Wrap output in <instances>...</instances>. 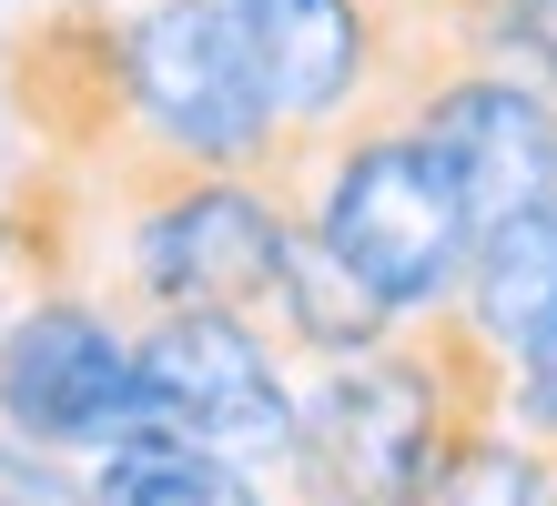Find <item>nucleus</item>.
Returning <instances> with one entry per match:
<instances>
[{
  "label": "nucleus",
  "instance_id": "obj_4",
  "mask_svg": "<svg viewBox=\"0 0 557 506\" xmlns=\"http://www.w3.org/2000/svg\"><path fill=\"white\" fill-rule=\"evenodd\" d=\"M122 112H133V173L143 162H213V173H264L294 193L314 152L284 122L264 61L223 0H122Z\"/></svg>",
  "mask_w": 557,
  "mask_h": 506
},
{
  "label": "nucleus",
  "instance_id": "obj_7",
  "mask_svg": "<svg viewBox=\"0 0 557 506\" xmlns=\"http://www.w3.org/2000/svg\"><path fill=\"white\" fill-rule=\"evenodd\" d=\"M375 101H396L446 152V173L467 183L476 223H507V213L557 193V91L507 72V61H425V72H406Z\"/></svg>",
  "mask_w": 557,
  "mask_h": 506
},
{
  "label": "nucleus",
  "instance_id": "obj_5",
  "mask_svg": "<svg viewBox=\"0 0 557 506\" xmlns=\"http://www.w3.org/2000/svg\"><path fill=\"white\" fill-rule=\"evenodd\" d=\"M133 355H143V425H173L193 446L253 466V477H274L294 456L305 395L284 385V345L264 334V314H223V304L143 314Z\"/></svg>",
  "mask_w": 557,
  "mask_h": 506
},
{
  "label": "nucleus",
  "instance_id": "obj_2",
  "mask_svg": "<svg viewBox=\"0 0 557 506\" xmlns=\"http://www.w3.org/2000/svg\"><path fill=\"white\" fill-rule=\"evenodd\" d=\"M294 193L264 173H213V162H143L122 183H91V304L122 324L223 304L264 314L294 263Z\"/></svg>",
  "mask_w": 557,
  "mask_h": 506
},
{
  "label": "nucleus",
  "instance_id": "obj_13",
  "mask_svg": "<svg viewBox=\"0 0 557 506\" xmlns=\"http://www.w3.org/2000/svg\"><path fill=\"white\" fill-rule=\"evenodd\" d=\"M0 506H91V477L61 446H30L0 425Z\"/></svg>",
  "mask_w": 557,
  "mask_h": 506
},
{
  "label": "nucleus",
  "instance_id": "obj_11",
  "mask_svg": "<svg viewBox=\"0 0 557 506\" xmlns=\"http://www.w3.org/2000/svg\"><path fill=\"white\" fill-rule=\"evenodd\" d=\"M274 324H284V345L294 355H314V365H345V355H366L385 345L406 314H385V304L345 274L335 254L314 244L305 223H294V263H284V294H274Z\"/></svg>",
  "mask_w": 557,
  "mask_h": 506
},
{
  "label": "nucleus",
  "instance_id": "obj_9",
  "mask_svg": "<svg viewBox=\"0 0 557 506\" xmlns=\"http://www.w3.org/2000/svg\"><path fill=\"white\" fill-rule=\"evenodd\" d=\"M467 314L497 334L507 355H517V345H528V334L557 314V193L476 233V263H467Z\"/></svg>",
  "mask_w": 557,
  "mask_h": 506
},
{
  "label": "nucleus",
  "instance_id": "obj_10",
  "mask_svg": "<svg viewBox=\"0 0 557 506\" xmlns=\"http://www.w3.org/2000/svg\"><path fill=\"white\" fill-rule=\"evenodd\" d=\"M91 506H264V477L173 425H133L91 466Z\"/></svg>",
  "mask_w": 557,
  "mask_h": 506
},
{
  "label": "nucleus",
  "instance_id": "obj_8",
  "mask_svg": "<svg viewBox=\"0 0 557 506\" xmlns=\"http://www.w3.org/2000/svg\"><path fill=\"white\" fill-rule=\"evenodd\" d=\"M234 30L253 41L264 61V82L284 101V122L324 143L345 112H366L396 72V21H385V0H223Z\"/></svg>",
  "mask_w": 557,
  "mask_h": 506
},
{
  "label": "nucleus",
  "instance_id": "obj_6",
  "mask_svg": "<svg viewBox=\"0 0 557 506\" xmlns=\"http://www.w3.org/2000/svg\"><path fill=\"white\" fill-rule=\"evenodd\" d=\"M0 425L61 456H112L143 425L133 324L91 294H30L0 324Z\"/></svg>",
  "mask_w": 557,
  "mask_h": 506
},
{
  "label": "nucleus",
  "instance_id": "obj_1",
  "mask_svg": "<svg viewBox=\"0 0 557 506\" xmlns=\"http://www.w3.org/2000/svg\"><path fill=\"white\" fill-rule=\"evenodd\" d=\"M507 416V345L467 304L406 314L385 345L324 365L294 416V506H406L476 425Z\"/></svg>",
  "mask_w": 557,
  "mask_h": 506
},
{
  "label": "nucleus",
  "instance_id": "obj_3",
  "mask_svg": "<svg viewBox=\"0 0 557 506\" xmlns=\"http://www.w3.org/2000/svg\"><path fill=\"white\" fill-rule=\"evenodd\" d=\"M294 213H305V233L385 304V314L467 304V263H476V233H486V223H476L467 183L446 173V152L425 143L396 101L345 112V122L305 152Z\"/></svg>",
  "mask_w": 557,
  "mask_h": 506
},
{
  "label": "nucleus",
  "instance_id": "obj_12",
  "mask_svg": "<svg viewBox=\"0 0 557 506\" xmlns=\"http://www.w3.org/2000/svg\"><path fill=\"white\" fill-rule=\"evenodd\" d=\"M406 506H557V446L528 435L517 416H497V425H476Z\"/></svg>",
  "mask_w": 557,
  "mask_h": 506
},
{
  "label": "nucleus",
  "instance_id": "obj_14",
  "mask_svg": "<svg viewBox=\"0 0 557 506\" xmlns=\"http://www.w3.org/2000/svg\"><path fill=\"white\" fill-rule=\"evenodd\" d=\"M507 416L528 425V435H547L557 446V314L528 334V345L507 355Z\"/></svg>",
  "mask_w": 557,
  "mask_h": 506
}]
</instances>
